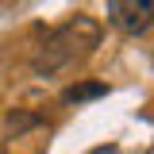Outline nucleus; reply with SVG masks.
<instances>
[{"label":"nucleus","mask_w":154,"mask_h":154,"mask_svg":"<svg viewBox=\"0 0 154 154\" xmlns=\"http://www.w3.org/2000/svg\"><path fill=\"white\" fill-rule=\"evenodd\" d=\"M96 38H100V27H96L93 19L89 16H73L66 27H58L54 35H50V42L35 54V73H54V69H62L77 50L96 46Z\"/></svg>","instance_id":"nucleus-1"},{"label":"nucleus","mask_w":154,"mask_h":154,"mask_svg":"<svg viewBox=\"0 0 154 154\" xmlns=\"http://www.w3.org/2000/svg\"><path fill=\"white\" fill-rule=\"evenodd\" d=\"M108 23L123 35H143L154 23V0H108Z\"/></svg>","instance_id":"nucleus-2"},{"label":"nucleus","mask_w":154,"mask_h":154,"mask_svg":"<svg viewBox=\"0 0 154 154\" xmlns=\"http://www.w3.org/2000/svg\"><path fill=\"white\" fill-rule=\"evenodd\" d=\"M104 93H108L104 81H81V85H69V89L62 93V100H66V104H85V100H100Z\"/></svg>","instance_id":"nucleus-3"},{"label":"nucleus","mask_w":154,"mask_h":154,"mask_svg":"<svg viewBox=\"0 0 154 154\" xmlns=\"http://www.w3.org/2000/svg\"><path fill=\"white\" fill-rule=\"evenodd\" d=\"M35 123H38V116H35V112H23V108L8 112V135H23V131H31Z\"/></svg>","instance_id":"nucleus-4"}]
</instances>
